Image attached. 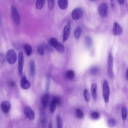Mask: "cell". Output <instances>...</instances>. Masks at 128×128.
Here are the masks:
<instances>
[{"instance_id":"cell-1","label":"cell","mask_w":128,"mask_h":128,"mask_svg":"<svg viewBox=\"0 0 128 128\" xmlns=\"http://www.w3.org/2000/svg\"><path fill=\"white\" fill-rule=\"evenodd\" d=\"M11 12L12 17L14 23L16 26H19L20 23V15L16 8L13 4L11 6Z\"/></svg>"},{"instance_id":"cell-2","label":"cell","mask_w":128,"mask_h":128,"mask_svg":"<svg viewBox=\"0 0 128 128\" xmlns=\"http://www.w3.org/2000/svg\"><path fill=\"white\" fill-rule=\"evenodd\" d=\"M6 59L8 63L11 64H14L17 60V56L14 50L12 49H10L7 52Z\"/></svg>"},{"instance_id":"cell-3","label":"cell","mask_w":128,"mask_h":128,"mask_svg":"<svg viewBox=\"0 0 128 128\" xmlns=\"http://www.w3.org/2000/svg\"><path fill=\"white\" fill-rule=\"evenodd\" d=\"M102 89L104 100L106 103H107L109 101L110 90L108 83L106 80H104Z\"/></svg>"},{"instance_id":"cell-4","label":"cell","mask_w":128,"mask_h":128,"mask_svg":"<svg viewBox=\"0 0 128 128\" xmlns=\"http://www.w3.org/2000/svg\"><path fill=\"white\" fill-rule=\"evenodd\" d=\"M71 29V22L69 20L64 28L62 37L63 42H65L69 38L70 33Z\"/></svg>"},{"instance_id":"cell-5","label":"cell","mask_w":128,"mask_h":128,"mask_svg":"<svg viewBox=\"0 0 128 128\" xmlns=\"http://www.w3.org/2000/svg\"><path fill=\"white\" fill-rule=\"evenodd\" d=\"M24 64V55L22 52H20L18 55V72L20 78H22V76Z\"/></svg>"},{"instance_id":"cell-6","label":"cell","mask_w":128,"mask_h":128,"mask_svg":"<svg viewBox=\"0 0 128 128\" xmlns=\"http://www.w3.org/2000/svg\"><path fill=\"white\" fill-rule=\"evenodd\" d=\"M98 11L99 14L102 17H106L107 14L108 6L105 2H102L100 4L98 8Z\"/></svg>"},{"instance_id":"cell-7","label":"cell","mask_w":128,"mask_h":128,"mask_svg":"<svg viewBox=\"0 0 128 128\" xmlns=\"http://www.w3.org/2000/svg\"><path fill=\"white\" fill-rule=\"evenodd\" d=\"M113 60L112 56L110 53L108 54V72L109 76L112 78L113 74Z\"/></svg>"},{"instance_id":"cell-8","label":"cell","mask_w":128,"mask_h":128,"mask_svg":"<svg viewBox=\"0 0 128 128\" xmlns=\"http://www.w3.org/2000/svg\"><path fill=\"white\" fill-rule=\"evenodd\" d=\"M84 11L80 8H77L74 9L71 13V16L74 20H77L80 18L83 15Z\"/></svg>"},{"instance_id":"cell-9","label":"cell","mask_w":128,"mask_h":128,"mask_svg":"<svg viewBox=\"0 0 128 128\" xmlns=\"http://www.w3.org/2000/svg\"><path fill=\"white\" fill-rule=\"evenodd\" d=\"M24 111L26 116L30 120L32 121L34 119L35 113L30 107L28 106L25 107L24 109Z\"/></svg>"},{"instance_id":"cell-10","label":"cell","mask_w":128,"mask_h":128,"mask_svg":"<svg viewBox=\"0 0 128 128\" xmlns=\"http://www.w3.org/2000/svg\"><path fill=\"white\" fill-rule=\"evenodd\" d=\"M40 120L42 128H46L47 120L45 111L44 108L40 109Z\"/></svg>"},{"instance_id":"cell-11","label":"cell","mask_w":128,"mask_h":128,"mask_svg":"<svg viewBox=\"0 0 128 128\" xmlns=\"http://www.w3.org/2000/svg\"><path fill=\"white\" fill-rule=\"evenodd\" d=\"M21 87L24 89H27L30 86V84L25 75L22 76L20 82Z\"/></svg>"},{"instance_id":"cell-12","label":"cell","mask_w":128,"mask_h":128,"mask_svg":"<svg viewBox=\"0 0 128 128\" xmlns=\"http://www.w3.org/2000/svg\"><path fill=\"white\" fill-rule=\"evenodd\" d=\"M10 104L7 101H3L0 105L1 110L4 113H7L9 112L10 109Z\"/></svg>"},{"instance_id":"cell-13","label":"cell","mask_w":128,"mask_h":128,"mask_svg":"<svg viewBox=\"0 0 128 128\" xmlns=\"http://www.w3.org/2000/svg\"><path fill=\"white\" fill-rule=\"evenodd\" d=\"M30 74L31 77H34L35 73V64L34 61L33 59L31 60L29 64Z\"/></svg>"},{"instance_id":"cell-14","label":"cell","mask_w":128,"mask_h":128,"mask_svg":"<svg viewBox=\"0 0 128 128\" xmlns=\"http://www.w3.org/2000/svg\"><path fill=\"white\" fill-rule=\"evenodd\" d=\"M122 32V29L120 25L117 22H115L113 28V32L115 36L120 35Z\"/></svg>"},{"instance_id":"cell-15","label":"cell","mask_w":128,"mask_h":128,"mask_svg":"<svg viewBox=\"0 0 128 128\" xmlns=\"http://www.w3.org/2000/svg\"><path fill=\"white\" fill-rule=\"evenodd\" d=\"M84 43L86 48L90 49L91 48L93 44V41L91 38L89 36H86L84 39Z\"/></svg>"},{"instance_id":"cell-16","label":"cell","mask_w":128,"mask_h":128,"mask_svg":"<svg viewBox=\"0 0 128 128\" xmlns=\"http://www.w3.org/2000/svg\"><path fill=\"white\" fill-rule=\"evenodd\" d=\"M58 4L61 10H65L67 7L68 5V0H58Z\"/></svg>"},{"instance_id":"cell-17","label":"cell","mask_w":128,"mask_h":128,"mask_svg":"<svg viewBox=\"0 0 128 128\" xmlns=\"http://www.w3.org/2000/svg\"><path fill=\"white\" fill-rule=\"evenodd\" d=\"M49 96L47 94L44 95L42 99V103L44 108H46L49 102Z\"/></svg>"},{"instance_id":"cell-18","label":"cell","mask_w":128,"mask_h":128,"mask_svg":"<svg viewBox=\"0 0 128 128\" xmlns=\"http://www.w3.org/2000/svg\"><path fill=\"white\" fill-rule=\"evenodd\" d=\"M60 42L58 40L54 38H51L48 40V44L53 48H56Z\"/></svg>"},{"instance_id":"cell-19","label":"cell","mask_w":128,"mask_h":128,"mask_svg":"<svg viewBox=\"0 0 128 128\" xmlns=\"http://www.w3.org/2000/svg\"><path fill=\"white\" fill-rule=\"evenodd\" d=\"M97 85L95 83L93 84L91 86V90L92 96L94 99H95L96 98Z\"/></svg>"},{"instance_id":"cell-20","label":"cell","mask_w":128,"mask_h":128,"mask_svg":"<svg viewBox=\"0 0 128 128\" xmlns=\"http://www.w3.org/2000/svg\"><path fill=\"white\" fill-rule=\"evenodd\" d=\"M82 32L81 28L80 26L76 27L74 31V36L75 38L76 39H79L81 36Z\"/></svg>"},{"instance_id":"cell-21","label":"cell","mask_w":128,"mask_h":128,"mask_svg":"<svg viewBox=\"0 0 128 128\" xmlns=\"http://www.w3.org/2000/svg\"><path fill=\"white\" fill-rule=\"evenodd\" d=\"M24 47L26 54L28 56H30L32 52V48L29 44H26L24 45Z\"/></svg>"},{"instance_id":"cell-22","label":"cell","mask_w":128,"mask_h":128,"mask_svg":"<svg viewBox=\"0 0 128 128\" xmlns=\"http://www.w3.org/2000/svg\"><path fill=\"white\" fill-rule=\"evenodd\" d=\"M45 0H36V8L38 10H40L44 7L46 2Z\"/></svg>"},{"instance_id":"cell-23","label":"cell","mask_w":128,"mask_h":128,"mask_svg":"<svg viewBox=\"0 0 128 128\" xmlns=\"http://www.w3.org/2000/svg\"><path fill=\"white\" fill-rule=\"evenodd\" d=\"M117 123L116 119L113 118H110L108 121V125L110 128H112L115 126Z\"/></svg>"},{"instance_id":"cell-24","label":"cell","mask_w":128,"mask_h":128,"mask_svg":"<svg viewBox=\"0 0 128 128\" xmlns=\"http://www.w3.org/2000/svg\"><path fill=\"white\" fill-rule=\"evenodd\" d=\"M75 76V74L72 70H69L66 71V78L69 80L73 78Z\"/></svg>"},{"instance_id":"cell-25","label":"cell","mask_w":128,"mask_h":128,"mask_svg":"<svg viewBox=\"0 0 128 128\" xmlns=\"http://www.w3.org/2000/svg\"><path fill=\"white\" fill-rule=\"evenodd\" d=\"M56 106L55 101L52 99L49 105V109L51 112L53 113L54 112Z\"/></svg>"},{"instance_id":"cell-26","label":"cell","mask_w":128,"mask_h":128,"mask_svg":"<svg viewBox=\"0 0 128 128\" xmlns=\"http://www.w3.org/2000/svg\"><path fill=\"white\" fill-rule=\"evenodd\" d=\"M37 50L38 54L41 55H43L44 53V50L43 44H38L36 47Z\"/></svg>"},{"instance_id":"cell-27","label":"cell","mask_w":128,"mask_h":128,"mask_svg":"<svg viewBox=\"0 0 128 128\" xmlns=\"http://www.w3.org/2000/svg\"><path fill=\"white\" fill-rule=\"evenodd\" d=\"M76 116L79 119H82L84 117V114L81 110L79 108L76 109Z\"/></svg>"},{"instance_id":"cell-28","label":"cell","mask_w":128,"mask_h":128,"mask_svg":"<svg viewBox=\"0 0 128 128\" xmlns=\"http://www.w3.org/2000/svg\"><path fill=\"white\" fill-rule=\"evenodd\" d=\"M83 95L85 100L89 102L90 99V96L89 93L86 89H85L83 91Z\"/></svg>"},{"instance_id":"cell-29","label":"cell","mask_w":128,"mask_h":128,"mask_svg":"<svg viewBox=\"0 0 128 128\" xmlns=\"http://www.w3.org/2000/svg\"><path fill=\"white\" fill-rule=\"evenodd\" d=\"M56 122L57 128H62V120L60 116L58 115L56 118Z\"/></svg>"},{"instance_id":"cell-30","label":"cell","mask_w":128,"mask_h":128,"mask_svg":"<svg viewBox=\"0 0 128 128\" xmlns=\"http://www.w3.org/2000/svg\"><path fill=\"white\" fill-rule=\"evenodd\" d=\"M122 118L124 120H126L127 116V110L125 107H123L121 109Z\"/></svg>"},{"instance_id":"cell-31","label":"cell","mask_w":128,"mask_h":128,"mask_svg":"<svg viewBox=\"0 0 128 128\" xmlns=\"http://www.w3.org/2000/svg\"><path fill=\"white\" fill-rule=\"evenodd\" d=\"M59 53L60 54L63 53L64 51V47L62 44L60 43L58 46L55 48Z\"/></svg>"},{"instance_id":"cell-32","label":"cell","mask_w":128,"mask_h":128,"mask_svg":"<svg viewBox=\"0 0 128 128\" xmlns=\"http://www.w3.org/2000/svg\"><path fill=\"white\" fill-rule=\"evenodd\" d=\"M48 3L49 10L50 11L52 10L54 6V0H48Z\"/></svg>"},{"instance_id":"cell-33","label":"cell","mask_w":128,"mask_h":128,"mask_svg":"<svg viewBox=\"0 0 128 128\" xmlns=\"http://www.w3.org/2000/svg\"><path fill=\"white\" fill-rule=\"evenodd\" d=\"M91 116L92 118L95 120L98 119L100 117V114L96 112H93L91 114Z\"/></svg>"},{"instance_id":"cell-34","label":"cell","mask_w":128,"mask_h":128,"mask_svg":"<svg viewBox=\"0 0 128 128\" xmlns=\"http://www.w3.org/2000/svg\"><path fill=\"white\" fill-rule=\"evenodd\" d=\"M44 49L49 52H52L54 50L53 47L48 44H43Z\"/></svg>"},{"instance_id":"cell-35","label":"cell","mask_w":128,"mask_h":128,"mask_svg":"<svg viewBox=\"0 0 128 128\" xmlns=\"http://www.w3.org/2000/svg\"><path fill=\"white\" fill-rule=\"evenodd\" d=\"M50 78L49 76H48L47 77V79L46 85V92H48L50 84Z\"/></svg>"},{"instance_id":"cell-36","label":"cell","mask_w":128,"mask_h":128,"mask_svg":"<svg viewBox=\"0 0 128 128\" xmlns=\"http://www.w3.org/2000/svg\"><path fill=\"white\" fill-rule=\"evenodd\" d=\"M52 99L55 101L57 105L60 106L61 105L62 101L60 98L57 96H54L53 97Z\"/></svg>"},{"instance_id":"cell-37","label":"cell","mask_w":128,"mask_h":128,"mask_svg":"<svg viewBox=\"0 0 128 128\" xmlns=\"http://www.w3.org/2000/svg\"><path fill=\"white\" fill-rule=\"evenodd\" d=\"M98 68L97 67L94 66L91 68L90 70L91 74L93 75H95L97 73Z\"/></svg>"},{"instance_id":"cell-38","label":"cell","mask_w":128,"mask_h":128,"mask_svg":"<svg viewBox=\"0 0 128 128\" xmlns=\"http://www.w3.org/2000/svg\"><path fill=\"white\" fill-rule=\"evenodd\" d=\"M6 61V58L4 54L2 52L0 53V62L4 63Z\"/></svg>"},{"instance_id":"cell-39","label":"cell","mask_w":128,"mask_h":128,"mask_svg":"<svg viewBox=\"0 0 128 128\" xmlns=\"http://www.w3.org/2000/svg\"><path fill=\"white\" fill-rule=\"evenodd\" d=\"M8 84L10 86L12 87L14 86L15 85V83L14 82L10 81L8 82Z\"/></svg>"},{"instance_id":"cell-40","label":"cell","mask_w":128,"mask_h":128,"mask_svg":"<svg viewBox=\"0 0 128 128\" xmlns=\"http://www.w3.org/2000/svg\"><path fill=\"white\" fill-rule=\"evenodd\" d=\"M118 1L120 4H122L124 3V0H118Z\"/></svg>"},{"instance_id":"cell-41","label":"cell","mask_w":128,"mask_h":128,"mask_svg":"<svg viewBox=\"0 0 128 128\" xmlns=\"http://www.w3.org/2000/svg\"><path fill=\"white\" fill-rule=\"evenodd\" d=\"M48 128H52V124L51 122H50L49 124Z\"/></svg>"},{"instance_id":"cell-42","label":"cell","mask_w":128,"mask_h":128,"mask_svg":"<svg viewBox=\"0 0 128 128\" xmlns=\"http://www.w3.org/2000/svg\"><path fill=\"white\" fill-rule=\"evenodd\" d=\"M128 69L127 70L126 73V77L127 79V80L128 79Z\"/></svg>"},{"instance_id":"cell-43","label":"cell","mask_w":128,"mask_h":128,"mask_svg":"<svg viewBox=\"0 0 128 128\" xmlns=\"http://www.w3.org/2000/svg\"><path fill=\"white\" fill-rule=\"evenodd\" d=\"M112 2H111V6L112 7H113L114 6V4L113 2H112Z\"/></svg>"},{"instance_id":"cell-44","label":"cell","mask_w":128,"mask_h":128,"mask_svg":"<svg viewBox=\"0 0 128 128\" xmlns=\"http://www.w3.org/2000/svg\"><path fill=\"white\" fill-rule=\"evenodd\" d=\"M90 1H92V2H94L95 1V0H90Z\"/></svg>"}]
</instances>
